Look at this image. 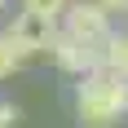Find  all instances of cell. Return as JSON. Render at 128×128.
Listing matches in <instances>:
<instances>
[{"label": "cell", "instance_id": "cell-1", "mask_svg": "<svg viewBox=\"0 0 128 128\" xmlns=\"http://www.w3.org/2000/svg\"><path fill=\"white\" fill-rule=\"evenodd\" d=\"M119 115H128V75L97 66L80 84V119L88 128H110Z\"/></svg>", "mask_w": 128, "mask_h": 128}, {"label": "cell", "instance_id": "cell-2", "mask_svg": "<svg viewBox=\"0 0 128 128\" xmlns=\"http://www.w3.org/2000/svg\"><path fill=\"white\" fill-rule=\"evenodd\" d=\"M66 36H75L80 44H88V49L102 53L106 40L115 36L110 31V13L97 0H71V9H66Z\"/></svg>", "mask_w": 128, "mask_h": 128}, {"label": "cell", "instance_id": "cell-3", "mask_svg": "<svg viewBox=\"0 0 128 128\" xmlns=\"http://www.w3.org/2000/svg\"><path fill=\"white\" fill-rule=\"evenodd\" d=\"M4 36H9L22 53H53V44H58V36H62V31H58V22H53V18H40V13H26V9H22Z\"/></svg>", "mask_w": 128, "mask_h": 128}, {"label": "cell", "instance_id": "cell-4", "mask_svg": "<svg viewBox=\"0 0 128 128\" xmlns=\"http://www.w3.org/2000/svg\"><path fill=\"white\" fill-rule=\"evenodd\" d=\"M53 62L62 66V71H71V75H93V71H97V66H102V53L97 49H88V44H80L75 36H58V44H53Z\"/></svg>", "mask_w": 128, "mask_h": 128}, {"label": "cell", "instance_id": "cell-5", "mask_svg": "<svg viewBox=\"0 0 128 128\" xmlns=\"http://www.w3.org/2000/svg\"><path fill=\"white\" fill-rule=\"evenodd\" d=\"M102 66H110V71H119V75H128V31L124 36H110L102 49Z\"/></svg>", "mask_w": 128, "mask_h": 128}, {"label": "cell", "instance_id": "cell-6", "mask_svg": "<svg viewBox=\"0 0 128 128\" xmlns=\"http://www.w3.org/2000/svg\"><path fill=\"white\" fill-rule=\"evenodd\" d=\"M22 58H26V53L18 49L9 36H0V80H4V75H13V71L22 66Z\"/></svg>", "mask_w": 128, "mask_h": 128}, {"label": "cell", "instance_id": "cell-7", "mask_svg": "<svg viewBox=\"0 0 128 128\" xmlns=\"http://www.w3.org/2000/svg\"><path fill=\"white\" fill-rule=\"evenodd\" d=\"M22 9H26V13H40V18H53V22H58V18L71 9V0H22Z\"/></svg>", "mask_w": 128, "mask_h": 128}, {"label": "cell", "instance_id": "cell-8", "mask_svg": "<svg viewBox=\"0 0 128 128\" xmlns=\"http://www.w3.org/2000/svg\"><path fill=\"white\" fill-rule=\"evenodd\" d=\"M13 119H18V110L9 102H0V128H13Z\"/></svg>", "mask_w": 128, "mask_h": 128}, {"label": "cell", "instance_id": "cell-9", "mask_svg": "<svg viewBox=\"0 0 128 128\" xmlns=\"http://www.w3.org/2000/svg\"><path fill=\"white\" fill-rule=\"evenodd\" d=\"M106 13H128V0H97Z\"/></svg>", "mask_w": 128, "mask_h": 128}, {"label": "cell", "instance_id": "cell-10", "mask_svg": "<svg viewBox=\"0 0 128 128\" xmlns=\"http://www.w3.org/2000/svg\"><path fill=\"white\" fill-rule=\"evenodd\" d=\"M0 4H4V0H0Z\"/></svg>", "mask_w": 128, "mask_h": 128}, {"label": "cell", "instance_id": "cell-11", "mask_svg": "<svg viewBox=\"0 0 128 128\" xmlns=\"http://www.w3.org/2000/svg\"><path fill=\"white\" fill-rule=\"evenodd\" d=\"M124 119H128V115H124Z\"/></svg>", "mask_w": 128, "mask_h": 128}]
</instances>
